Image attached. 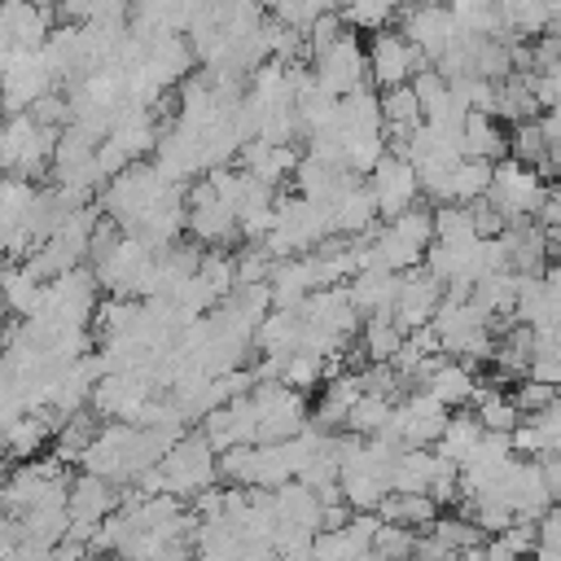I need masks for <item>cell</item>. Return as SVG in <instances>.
Here are the masks:
<instances>
[{"label":"cell","instance_id":"6da1fadb","mask_svg":"<svg viewBox=\"0 0 561 561\" xmlns=\"http://www.w3.org/2000/svg\"><path fill=\"white\" fill-rule=\"evenodd\" d=\"M184 197V184H171L153 162H131L123 175H114L101 188V210L110 224H118L123 232H140L167 202Z\"/></svg>","mask_w":561,"mask_h":561},{"label":"cell","instance_id":"7a4b0ae2","mask_svg":"<svg viewBox=\"0 0 561 561\" xmlns=\"http://www.w3.org/2000/svg\"><path fill=\"white\" fill-rule=\"evenodd\" d=\"M329 237H337L333 210L307 202L302 193H289V197H276V215H272V232L263 237V250L272 259H302V254H316Z\"/></svg>","mask_w":561,"mask_h":561},{"label":"cell","instance_id":"3957f363","mask_svg":"<svg viewBox=\"0 0 561 561\" xmlns=\"http://www.w3.org/2000/svg\"><path fill=\"white\" fill-rule=\"evenodd\" d=\"M434 245V210L430 206H412L386 224H377V232L368 237L373 263L386 272H412L425 263V250Z\"/></svg>","mask_w":561,"mask_h":561},{"label":"cell","instance_id":"277c9868","mask_svg":"<svg viewBox=\"0 0 561 561\" xmlns=\"http://www.w3.org/2000/svg\"><path fill=\"white\" fill-rule=\"evenodd\" d=\"M61 131L35 123L31 114H4L0 123V171L18 180H35L39 171L53 167Z\"/></svg>","mask_w":561,"mask_h":561},{"label":"cell","instance_id":"5b68a950","mask_svg":"<svg viewBox=\"0 0 561 561\" xmlns=\"http://www.w3.org/2000/svg\"><path fill=\"white\" fill-rule=\"evenodd\" d=\"M548 202V180L543 171L517 162V158H500L491 171V188H486V206L504 219V224H526L543 210Z\"/></svg>","mask_w":561,"mask_h":561},{"label":"cell","instance_id":"8992f818","mask_svg":"<svg viewBox=\"0 0 561 561\" xmlns=\"http://www.w3.org/2000/svg\"><path fill=\"white\" fill-rule=\"evenodd\" d=\"M96 289H101V280H96V272L88 267V263H79V267H70L66 276H53L48 285H44V298H39V307H35V320H48V324H66V329H88L92 320H96Z\"/></svg>","mask_w":561,"mask_h":561},{"label":"cell","instance_id":"52a82bcc","mask_svg":"<svg viewBox=\"0 0 561 561\" xmlns=\"http://www.w3.org/2000/svg\"><path fill=\"white\" fill-rule=\"evenodd\" d=\"M66 491H70V478L61 469V460H22L4 482H0V504L13 513V517H26L35 508H48V504H66Z\"/></svg>","mask_w":561,"mask_h":561},{"label":"cell","instance_id":"ba28073f","mask_svg":"<svg viewBox=\"0 0 561 561\" xmlns=\"http://www.w3.org/2000/svg\"><path fill=\"white\" fill-rule=\"evenodd\" d=\"M250 394L259 408V443H285L311 425L307 399L298 390H289L285 381H259Z\"/></svg>","mask_w":561,"mask_h":561},{"label":"cell","instance_id":"9c48e42d","mask_svg":"<svg viewBox=\"0 0 561 561\" xmlns=\"http://www.w3.org/2000/svg\"><path fill=\"white\" fill-rule=\"evenodd\" d=\"M311 75H316V83H320L329 96L342 101V96L368 88V48H364V44L351 35V26H346L342 39H333L324 53L311 57Z\"/></svg>","mask_w":561,"mask_h":561},{"label":"cell","instance_id":"30bf717a","mask_svg":"<svg viewBox=\"0 0 561 561\" xmlns=\"http://www.w3.org/2000/svg\"><path fill=\"white\" fill-rule=\"evenodd\" d=\"M425 66H430V61L408 44L403 31H390V26H386V31H377V35L368 39V83H373L377 92L412 83Z\"/></svg>","mask_w":561,"mask_h":561},{"label":"cell","instance_id":"8fae6325","mask_svg":"<svg viewBox=\"0 0 561 561\" xmlns=\"http://www.w3.org/2000/svg\"><path fill=\"white\" fill-rule=\"evenodd\" d=\"M48 92H57V75L48 66L44 53H13L4 75H0V101L4 114H26L35 110V101H44Z\"/></svg>","mask_w":561,"mask_h":561},{"label":"cell","instance_id":"7c38bea8","mask_svg":"<svg viewBox=\"0 0 561 561\" xmlns=\"http://www.w3.org/2000/svg\"><path fill=\"white\" fill-rule=\"evenodd\" d=\"M403 35H408V44L434 66L460 35H465V26L456 22V13L447 9V4H438V0H425V4H408L403 9V26H399Z\"/></svg>","mask_w":561,"mask_h":561},{"label":"cell","instance_id":"4fadbf2b","mask_svg":"<svg viewBox=\"0 0 561 561\" xmlns=\"http://www.w3.org/2000/svg\"><path fill=\"white\" fill-rule=\"evenodd\" d=\"M158 394H162V386H158L153 373H105L92 390V412L105 416V421H127L131 425L136 412Z\"/></svg>","mask_w":561,"mask_h":561},{"label":"cell","instance_id":"5bb4252c","mask_svg":"<svg viewBox=\"0 0 561 561\" xmlns=\"http://www.w3.org/2000/svg\"><path fill=\"white\" fill-rule=\"evenodd\" d=\"M451 412L430 394V390H412L408 399L394 403V416H390V438H399L403 447H434L447 430Z\"/></svg>","mask_w":561,"mask_h":561},{"label":"cell","instance_id":"9a60e30c","mask_svg":"<svg viewBox=\"0 0 561 561\" xmlns=\"http://www.w3.org/2000/svg\"><path fill=\"white\" fill-rule=\"evenodd\" d=\"M368 193L377 202V215L381 219H394L403 210H412L421 202V180H416V167L399 153H386L373 171H368Z\"/></svg>","mask_w":561,"mask_h":561},{"label":"cell","instance_id":"2e32d148","mask_svg":"<svg viewBox=\"0 0 561 561\" xmlns=\"http://www.w3.org/2000/svg\"><path fill=\"white\" fill-rule=\"evenodd\" d=\"M188 237H193L197 245H215V250L241 237L237 210H232L206 180L193 184V193H188Z\"/></svg>","mask_w":561,"mask_h":561},{"label":"cell","instance_id":"e0dca14e","mask_svg":"<svg viewBox=\"0 0 561 561\" xmlns=\"http://www.w3.org/2000/svg\"><path fill=\"white\" fill-rule=\"evenodd\" d=\"M298 316H302V324H307V329H320V333L342 337V342H351V333H359V324H364V316L355 311V302H351V289H346V285L311 289V294H307V302L298 307Z\"/></svg>","mask_w":561,"mask_h":561},{"label":"cell","instance_id":"ac0fdd59","mask_svg":"<svg viewBox=\"0 0 561 561\" xmlns=\"http://www.w3.org/2000/svg\"><path fill=\"white\" fill-rule=\"evenodd\" d=\"M443 298H447L443 280H434L425 267H412V272H403V276H399V298H394V324H399L403 333H416V329H425V324L438 316Z\"/></svg>","mask_w":561,"mask_h":561},{"label":"cell","instance_id":"d6986e66","mask_svg":"<svg viewBox=\"0 0 561 561\" xmlns=\"http://www.w3.org/2000/svg\"><path fill=\"white\" fill-rule=\"evenodd\" d=\"M399 276L403 272H386V267H364L346 280L351 302L364 320H394V298H399Z\"/></svg>","mask_w":561,"mask_h":561},{"label":"cell","instance_id":"ffe728a7","mask_svg":"<svg viewBox=\"0 0 561 561\" xmlns=\"http://www.w3.org/2000/svg\"><path fill=\"white\" fill-rule=\"evenodd\" d=\"M513 451L526 460H543V456L561 451V394L548 408L522 416V425L513 430Z\"/></svg>","mask_w":561,"mask_h":561},{"label":"cell","instance_id":"44dd1931","mask_svg":"<svg viewBox=\"0 0 561 561\" xmlns=\"http://www.w3.org/2000/svg\"><path fill=\"white\" fill-rule=\"evenodd\" d=\"M241 171L245 175H254L259 184H267V188H276L280 180H289L294 171H298V149L294 145H263V140H250V145H241Z\"/></svg>","mask_w":561,"mask_h":561},{"label":"cell","instance_id":"7402d4cb","mask_svg":"<svg viewBox=\"0 0 561 561\" xmlns=\"http://www.w3.org/2000/svg\"><path fill=\"white\" fill-rule=\"evenodd\" d=\"M254 351L263 355V359H289V355H298L302 351V316L298 311H267L263 316V324L254 329Z\"/></svg>","mask_w":561,"mask_h":561},{"label":"cell","instance_id":"603a6c76","mask_svg":"<svg viewBox=\"0 0 561 561\" xmlns=\"http://www.w3.org/2000/svg\"><path fill=\"white\" fill-rule=\"evenodd\" d=\"M443 465L447 460L434 447H408V451H399V460L390 469V491H399V495H430V486L443 473Z\"/></svg>","mask_w":561,"mask_h":561},{"label":"cell","instance_id":"cb8c5ba5","mask_svg":"<svg viewBox=\"0 0 561 561\" xmlns=\"http://www.w3.org/2000/svg\"><path fill=\"white\" fill-rule=\"evenodd\" d=\"M57 430H61V416H57L53 408L22 412V416L0 434V447H4L9 456H18V460H31L48 438H57Z\"/></svg>","mask_w":561,"mask_h":561},{"label":"cell","instance_id":"d4e9b609","mask_svg":"<svg viewBox=\"0 0 561 561\" xmlns=\"http://www.w3.org/2000/svg\"><path fill=\"white\" fill-rule=\"evenodd\" d=\"M421 390H430L447 412H460L465 403H473V394H478V377H473V368L469 364H460V359H438L434 364V373L425 377V386Z\"/></svg>","mask_w":561,"mask_h":561},{"label":"cell","instance_id":"484cf974","mask_svg":"<svg viewBox=\"0 0 561 561\" xmlns=\"http://www.w3.org/2000/svg\"><path fill=\"white\" fill-rule=\"evenodd\" d=\"M460 153L478 158V162H500V158H508V131L500 127L495 114H469L465 131H460Z\"/></svg>","mask_w":561,"mask_h":561},{"label":"cell","instance_id":"4316f807","mask_svg":"<svg viewBox=\"0 0 561 561\" xmlns=\"http://www.w3.org/2000/svg\"><path fill=\"white\" fill-rule=\"evenodd\" d=\"M0 298H4V307H9V316H35V307H39V298H44V280L26 267V263H13V259H4L0 263Z\"/></svg>","mask_w":561,"mask_h":561},{"label":"cell","instance_id":"83f0119b","mask_svg":"<svg viewBox=\"0 0 561 561\" xmlns=\"http://www.w3.org/2000/svg\"><path fill=\"white\" fill-rule=\"evenodd\" d=\"M377 202H373V193H368V180H359L337 206H333V228H337V237H373L377 232Z\"/></svg>","mask_w":561,"mask_h":561},{"label":"cell","instance_id":"f1b7e54d","mask_svg":"<svg viewBox=\"0 0 561 561\" xmlns=\"http://www.w3.org/2000/svg\"><path fill=\"white\" fill-rule=\"evenodd\" d=\"M482 434H486V425H482L473 412H451V421H447L443 438L434 443V451H438L443 460H451L456 469H465V465H469V456L478 451Z\"/></svg>","mask_w":561,"mask_h":561},{"label":"cell","instance_id":"f546056e","mask_svg":"<svg viewBox=\"0 0 561 561\" xmlns=\"http://www.w3.org/2000/svg\"><path fill=\"white\" fill-rule=\"evenodd\" d=\"M377 517H381L386 526H408V530H416V526H434V522H438V504H434L430 495H399V491H390V495L381 500Z\"/></svg>","mask_w":561,"mask_h":561},{"label":"cell","instance_id":"4dcf8cb0","mask_svg":"<svg viewBox=\"0 0 561 561\" xmlns=\"http://www.w3.org/2000/svg\"><path fill=\"white\" fill-rule=\"evenodd\" d=\"M495 13L508 35H543L552 26L548 0H495Z\"/></svg>","mask_w":561,"mask_h":561},{"label":"cell","instance_id":"1f68e13d","mask_svg":"<svg viewBox=\"0 0 561 561\" xmlns=\"http://www.w3.org/2000/svg\"><path fill=\"white\" fill-rule=\"evenodd\" d=\"M403 342H408V333L394 320H364L359 324V351L368 364H394Z\"/></svg>","mask_w":561,"mask_h":561},{"label":"cell","instance_id":"d6a6232c","mask_svg":"<svg viewBox=\"0 0 561 561\" xmlns=\"http://www.w3.org/2000/svg\"><path fill=\"white\" fill-rule=\"evenodd\" d=\"M473 416L486 425V430H500V434H513L522 425V408L513 403V394L495 390V386H478L473 394Z\"/></svg>","mask_w":561,"mask_h":561},{"label":"cell","instance_id":"836d02e7","mask_svg":"<svg viewBox=\"0 0 561 561\" xmlns=\"http://www.w3.org/2000/svg\"><path fill=\"white\" fill-rule=\"evenodd\" d=\"M491 171H495V162L460 158L456 171H451V202H456V206H473V202H482L486 188H491ZM451 202H447V206H451Z\"/></svg>","mask_w":561,"mask_h":561},{"label":"cell","instance_id":"e575fe53","mask_svg":"<svg viewBox=\"0 0 561 561\" xmlns=\"http://www.w3.org/2000/svg\"><path fill=\"white\" fill-rule=\"evenodd\" d=\"M390 416H394V399L386 394H364L351 416H346V434H359V438H381L390 430Z\"/></svg>","mask_w":561,"mask_h":561},{"label":"cell","instance_id":"d590c367","mask_svg":"<svg viewBox=\"0 0 561 561\" xmlns=\"http://www.w3.org/2000/svg\"><path fill=\"white\" fill-rule=\"evenodd\" d=\"M508 158L535 167V171H548V136H543V123L530 118V123H517L508 131Z\"/></svg>","mask_w":561,"mask_h":561},{"label":"cell","instance_id":"8d00e7d4","mask_svg":"<svg viewBox=\"0 0 561 561\" xmlns=\"http://www.w3.org/2000/svg\"><path fill=\"white\" fill-rule=\"evenodd\" d=\"M197 276L206 280V289L215 294V302H224L237 289V254H228V250H202Z\"/></svg>","mask_w":561,"mask_h":561},{"label":"cell","instance_id":"74e56055","mask_svg":"<svg viewBox=\"0 0 561 561\" xmlns=\"http://www.w3.org/2000/svg\"><path fill=\"white\" fill-rule=\"evenodd\" d=\"M430 539L451 557V552H465V548H482V530L469 522V517H438L434 526H430Z\"/></svg>","mask_w":561,"mask_h":561},{"label":"cell","instance_id":"f35d334b","mask_svg":"<svg viewBox=\"0 0 561 561\" xmlns=\"http://www.w3.org/2000/svg\"><path fill=\"white\" fill-rule=\"evenodd\" d=\"M280 381H285L289 390L307 394L311 386L329 381V359H320V355H311V351H298V355H289V359H285V368H280Z\"/></svg>","mask_w":561,"mask_h":561},{"label":"cell","instance_id":"ab89813d","mask_svg":"<svg viewBox=\"0 0 561 561\" xmlns=\"http://www.w3.org/2000/svg\"><path fill=\"white\" fill-rule=\"evenodd\" d=\"M390 18H394V4H390V0H351V4H342V22H346L351 31L377 35V31L390 26Z\"/></svg>","mask_w":561,"mask_h":561},{"label":"cell","instance_id":"60d3db41","mask_svg":"<svg viewBox=\"0 0 561 561\" xmlns=\"http://www.w3.org/2000/svg\"><path fill=\"white\" fill-rule=\"evenodd\" d=\"M535 526H539V548L530 561H561V504H552Z\"/></svg>","mask_w":561,"mask_h":561},{"label":"cell","instance_id":"b9f144b4","mask_svg":"<svg viewBox=\"0 0 561 561\" xmlns=\"http://www.w3.org/2000/svg\"><path fill=\"white\" fill-rule=\"evenodd\" d=\"M557 394H561L557 386H543V381H530V377H526V381H522V386L513 390V403L522 408V416H530V412H539V408H548V403H552Z\"/></svg>","mask_w":561,"mask_h":561},{"label":"cell","instance_id":"7bdbcfd3","mask_svg":"<svg viewBox=\"0 0 561 561\" xmlns=\"http://www.w3.org/2000/svg\"><path fill=\"white\" fill-rule=\"evenodd\" d=\"M88 22H131V0H92V18Z\"/></svg>","mask_w":561,"mask_h":561},{"label":"cell","instance_id":"ee69618b","mask_svg":"<svg viewBox=\"0 0 561 561\" xmlns=\"http://www.w3.org/2000/svg\"><path fill=\"white\" fill-rule=\"evenodd\" d=\"M539 465H543V482H548V491H552V504H561V451L543 456Z\"/></svg>","mask_w":561,"mask_h":561},{"label":"cell","instance_id":"f6af8a7d","mask_svg":"<svg viewBox=\"0 0 561 561\" xmlns=\"http://www.w3.org/2000/svg\"><path fill=\"white\" fill-rule=\"evenodd\" d=\"M482 561H530V557H517L513 548H504L500 539H491V543H482Z\"/></svg>","mask_w":561,"mask_h":561},{"label":"cell","instance_id":"bcb514c9","mask_svg":"<svg viewBox=\"0 0 561 561\" xmlns=\"http://www.w3.org/2000/svg\"><path fill=\"white\" fill-rule=\"evenodd\" d=\"M543 289H548V298H552V307L561 311V263H552V267H543Z\"/></svg>","mask_w":561,"mask_h":561},{"label":"cell","instance_id":"7dc6e473","mask_svg":"<svg viewBox=\"0 0 561 561\" xmlns=\"http://www.w3.org/2000/svg\"><path fill=\"white\" fill-rule=\"evenodd\" d=\"M4 316H9V307H4V298H0V342H4Z\"/></svg>","mask_w":561,"mask_h":561},{"label":"cell","instance_id":"c3c4849f","mask_svg":"<svg viewBox=\"0 0 561 561\" xmlns=\"http://www.w3.org/2000/svg\"><path fill=\"white\" fill-rule=\"evenodd\" d=\"M88 561H105V557H88ZM118 561H123V557H118Z\"/></svg>","mask_w":561,"mask_h":561},{"label":"cell","instance_id":"681fc988","mask_svg":"<svg viewBox=\"0 0 561 561\" xmlns=\"http://www.w3.org/2000/svg\"><path fill=\"white\" fill-rule=\"evenodd\" d=\"M0 180H4V171H0Z\"/></svg>","mask_w":561,"mask_h":561},{"label":"cell","instance_id":"f907efd6","mask_svg":"<svg viewBox=\"0 0 561 561\" xmlns=\"http://www.w3.org/2000/svg\"><path fill=\"white\" fill-rule=\"evenodd\" d=\"M0 4H4V0H0Z\"/></svg>","mask_w":561,"mask_h":561}]
</instances>
